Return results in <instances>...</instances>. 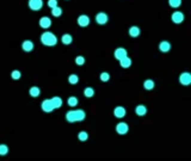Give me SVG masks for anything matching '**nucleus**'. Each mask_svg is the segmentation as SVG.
I'll return each mask as SVG.
<instances>
[{
  "mask_svg": "<svg viewBox=\"0 0 191 161\" xmlns=\"http://www.w3.org/2000/svg\"><path fill=\"white\" fill-rule=\"evenodd\" d=\"M171 19H172V22H173V23H176V24H181V23H183V22H184V14H183L181 11H176V12H173V13H172Z\"/></svg>",
  "mask_w": 191,
  "mask_h": 161,
  "instance_id": "5",
  "label": "nucleus"
},
{
  "mask_svg": "<svg viewBox=\"0 0 191 161\" xmlns=\"http://www.w3.org/2000/svg\"><path fill=\"white\" fill-rule=\"evenodd\" d=\"M119 65H121L122 68H129L131 66V60L128 56H125V57H123V59L119 60Z\"/></svg>",
  "mask_w": 191,
  "mask_h": 161,
  "instance_id": "15",
  "label": "nucleus"
},
{
  "mask_svg": "<svg viewBox=\"0 0 191 161\" xmlns=\"http://www.w3.org/2000/svg\"><path fill=\"white\" fill-rule=\"evenodd\" d=\"M86 117V113L84 110H71L66 112V119L71 123L73 122H81Z\"/></svg>",
  "mask_w": 191,
  "mask_h": 161,
  "instance_id": "1",
  "label": "nucleus"
},
{
  "mask_svg": "<svg viewBox=\"0 0 191 161\" xmlns=\"http://www.w3.org/2000/svg\"><path fill=\"white\" fill-rule=\"evenodd\" d=\"M113 55H115V59H117V60L119 61L121 59H123V57L128 56V53H127V50H125L124 48H117V49L115 50Z\"/></svg>",
  "mask_w": 191,
  "mask_h": 161,
  "instance_id": "10",
  "label": "nucleus"
},
{
  "mask_svg": "<svg viewBox=\"0 0 191 161\" xmlns=\"http://www.w3.org/2000/svg\"><path fill=\"white\" fill-rule=\"evenodd\" d=\"M107 20H109V17H107V14L104 13V12H100V13H98V14L96 16V22H97L98 24H100V25L106 24Z\"/></svg>",
  "mask_w": 191,
  "mask_h": 161,
  "instance_id": "7",
  "label": "nucleus"
},
{
  "mask_svg": "<svg viewBox=\"0 0 191 161\" xmlns=\"http://www.w3.org/2000/svg\"><path fill=\"white\" fill-rule=\"evenodd\" d=\"M50 100H51V103H53V105H54L55 109H60L62 106V99L60 97H54Z\"/></svg>",
  "mask_w": 191,
  "mask_h": 161,
  "instance_id": "18",
  "label": "nucleus"
},
{
  "mask_svg": "<svg viewBox=\"0 0 191 161\" xmlns=\"http://www.w3.org/2000/svg\"><path fill=\"white\" fill-rule=\"evenodd\" d=\"M42 110L44 112H51L53 110H55V107H54V105H53L50 99H46V100L42 101Z\"/></svg>",
  "mask_w": 191,
  "mask_h": 161,
  "instance_id": "6",
  "label": "nucleus"
},
{
  "mask_svg": "<svg viewBox=\"0 0 191 161\" xmlns=\"http://www.w3.org/2000/svg\"><path fill=\"white\" fill-rule=\"evenodd\" d=\"M100 80L101 81H109L110 80V74L109 73H106V72H103L101 74H100Z\"/></svg>",
  "mask_w": 191,
  "mask_h": 161,
  "instance_id": "31",
  "label": "nucleus"
},
{
  "mask_svg": "<svg viewBox=\"0 0 191 161\" xmlns=\"http://www.w3.org/2000/svg\"><path fill=\"white\" fill-rule=\"evenodd\" d=\"M40 26L43 29H49L51 26V19L49 17H42L40 19Z\"/></svg>",
  "mask_w": 191,
  "mask_h": 161,
  "instance_id": "11",
  "label": "nucleus"
},
{
  "mask_svg": "<svg viewBox=\"0 0 191 161\" xmlns=\"http://www.w3.org/2000/svg\"><path fill=\"white\" fill-rule=\"evenodd\" d=\"M154 86H155V83H154V81L153 80H146L143 82V87L146 88V89H153L154 88Z\"/></svg>",
  "mask_w": 191,
  "mask_h": 161,
  "instance_id": "23",
  "label": "nucleus"
},
{
  "mask_svg": "<svg viewBox=\"0 0 191 161\" xmlns=\"http://www.w3.org/2000/svg\"><path fill=\"white\" fill-rule=\"evenodd\" d=\"M170 49H171V44H170L169 42H166V41L160 42V44H159V50H160V51H163V53H167Z\"/></svg>",
  "mask_w": 191,
  "mask_h": 161,
  "instance_id": "16",
  "label": "nucleus"
},
{
  "mask_svg": "<svg viewBox=\"0 0 191 161\" xmlns=\"http://www.w3.org/2000/svg\"><path fill=\"white\" fill-rule=\"evenodd\" d=\"M22 48H23V50L26 51V53L32 51V50H34V43H32V41H24L23 44H22Z\"/></svg>",
  "mask_w": 191,
  "mask_h": 161,
  "instance_id": "13",
  "label": "nucleus"
},
{
  "mask_svg": "<svg viewBox=\"0 0 191 161\" xmlns=\"http://www.w3.org/2000/svg\"><path fill=\"white\" fill-rule=\"evenodd\" d=\"M116 131H117V134H119V135H125V134H128V131H129V127H128L127 123L121 122V123H118V124L116 125Z\"/></svg>",
  "mask_w": 191,
  "mask_h": 161,
  "instance_id": "3",
  "label": "nucleus"
},
{
  "mask_svg": "<svg viewBox=\"0 0 191 161\" xmlns=\"http://www.w3.org/2000/svg\"><path fill=\"white\" fill-rule=\"evenodd\" d=\"M8 153V147L6 145H0V155L4 157Z\"/></svg>",
  "mask_w": 191,
  "mask_h": 161,
  "instance_id": "28",
  "label": "nucleus"
},
{
  "mask_svg": "<svg viewBox=\"0 0 191 161\" xmlns=\"http://www.w3.org/2000/svg\"><path fill=\"white\" fill-rule=\"evenodd\" d=\"M75 63H77L78 66H83V65L85 63V57H84V56H77V57H75Z\"/></svg>",
  "mask_w": 191,
  "mask_h": 161,
  "instance_id": "30",
  "label": "nucleus"
},
{
  "mask_svg": "<svg viewBox=\"0 0 191 161\" xmlns=\"http://www.w3.org/2000/svg\"><path fill=\"white\" fill-rule=\"evenodd\" d=\"M48 6L50 8H54L57 6V0H48Z\"/></svg>",
  "mask_w": 191,
  "mask_h": 161,
  "instance_id": "32",
  "label": "nucleus"
},
{
  "mask_svg": "<svg viewBox=\"0 0 191 161\" xmlns=\"http://www.w3.org/2000/svg\"><path fill=\"white\" fill-rule=\"evenodd\" d=\"M61 41H62V43H63V44L68 45V44H71V43H72L73 37H72L69 34H63V35H62V37H61Z\"/></svg>",
  "mask_w": 191,
  "mask_h": 161,
  "instance_id": "17",
  "label": "nucleus"
},
{
  "mask_svg": "<svg viewBox=\"0 0 191 161\" xmlns=\"http://www.w3.org/2000/svg\"><path fill=\"white\" fill-rule=\"evenodd\" d=\"M11 77H12V79H14V80H19V79L22 78V73H20L19 71H13L12 74H11Z\"/></svg>",
  "mask_w": 191,
  "mask_h": 161,
  "instance_id": "29",
  "label": "nucleus"
},
{
  "mask_svg": "<svg viewBox=\"0 0 191 161\" xmlns=\"http://www.w3.org/2000/svg\"><path fill=\"white\" fill-rule=\"evenodd\" d=\"M135 112H136V115H137V116H140V117L146 116V113H147V107H146L145 105L140 104V105H137V106H136Z\"/></svg>",
  "mask_w": 191,
  "mask_h": 161,
  "instance_id": "14",
  "label": "nucleus"
},
{
  "mask_svg": "<svg viewBox=\"0 0 191 161\" xmlns=\"http://www.w3.org/2000/svg\"><path fill=\"white\" fill-rule=\"evenodd\" d=\"M78 24L81 26V28H86L89 24H90V17L86 16V14H81L78 17Z\"/></svg>",
  "mask_w": 191,
  "mask_h": 161,
  "instance_id": "9",
  "label": "nucleus"
},
{
  "mask_svg": "<svg viewBox=\"0 0 191 161\" xmlns=\"http://www.w3.org/2000/svg\"><path fill=\"white\" fill-rule=\"evenodd\" d=\"M93 94H95V89H93L92 87H86V88L84 89V95H85V97L91 98V97H93Z\"/></svg>",
  "mask_w": 191,
  "mask_h": 161,
  "instance_id": "22",
  "label": "nucleus"
},
{
  "mask_svg": "<svg viewBox=\"0 0 191 161\" xmlns=\"http://www.w3.org/2000/svg\"><path fill=\"white\" fill-rule=\"evenodd\" d=\"M29 93H30V95H31V97L36 98V97H38V95L41 94V89H40V87H37V86H32V87L30 88Z\"/></svg>",
  "mask_w": 191,
  "mask_h": 161,
  "instance_id": "19",
  "label": "nucleus"
},
{
  "mask_svg": "<svg viewBox=\"0 0 191 161\" xmlns=\"http://www.w3.org/2000/svg\"><path fill=\"white\" fill-rule=\"evenodd\" d=\"M78 139H79L80 141L85 142V141H87V139H89V134H87L86 131H80V133L78 134Z\"/></svg>",
  "mask_w": 191,
  "mask_h": 161,
  "instance_id": "26",
  "label": "nucleus"
},
{
  "mask_svg": "<svg viewBox=\"0 0 191 161\" xmlns=\"http://www.w3.org/2000/svg\"><path fill=\"white\" fill-rule=\"evenodd\" d=\"M41 42L46 45V47H54L57 43V37L50 32V31H46L41 35Z\"/></svg>",
  "mask_w": 191,
  "mask_h": 161,
  "instance_id": "2",
  "label": "nucleus"
},
{
  "mask_svg": "<svg viewBox=\"0 0 191 161\" xmlns=\"http://www.w3.org/2000/svg\"><path fill=\"white\" fill-rule=\"evenodd\" d=\"M67 103H68V105H69L71 107H74V106H77V105H78L79 99H78L77 97H69V98H68V100H67Z\"/></svg>",
  "mask_w": 191,
  "mask_h": 161,
  "instance_id": "21",
  "label": "nucleus"
},
{
  "mask_svg": "<svg viewBox=\"0 0 191 161\" xmlns=\"http://www.w3.org/2000/svg\"><path fill=\"white\" fill-rule=\"evenodd\" d=\"M68 81H69V83L75 85V83L79 82V77H78L77 74H71V75L68 77Z\"/></svg>",
  "mask_w": 191,
  "mask_h": 161,
  "instance_id": "25",
  "label": "nucleus"
},
{
  "mask_svg": "<svg viewBox=\"0 0 191 161\" xmlns=\"http://www.w3.org/2000/svg\"><path fill=\"white\" fill-rule=\"evenodd\" d=\"M51 14H53L54 17H60V16L62 14V10H61V7L56 6V7L51 8Z\"/></svg>",
  "mask_w": 191,
  "mask_h": 161,
  "instance_id": "24",
  "label": "nucleus"
},
{
  "mask_svg": "<svg viewBox=\"0 0 191 161\" xmlns=\"http://www.w3.org/2000/svg\"><path fill=\"white\" fill-rule=\"evenodd\" d=\"M29 7L32 11H40L43 7V0H29Z\"/></svg>",
  "mask_w": 191,
  "mask_h": 161,
  "instance_id": "4",
  "label": "nucleus"
},
{
  "mask_svg": "<svg viewBox=\"0 0 191 161\" xmlns=\"http://www.w3.org/2000/svg\"><path fill=\"white\" fill-rule=\"evenodd\" d=\"M125 113H127V111H125V109L122 107V106H117V107L113 110V115H115V117H117V118H123V117L125 116Z\"/></svg>",
  "mask_w": 191,
  "mask_h": 161,
  "instance_id": "12",
  "label": "nucleus"
},
{
  "mask_svg": "<svg viewBox=\"0 0 191 161\" xmlns=\"http://www.w3.org/2000/svg\"><path fill=\"white\" fill-rule=\"evenodd\" d=\"M129 35L131 36V37H137L139 35H140V29H139V26H131L130 29H129Z\"/></svg>",
  "mask_w": 191,
  "mask_h": 161,
  "instance_id": "20",
  "label": "nucleus"
},
{
  "mask_svg": "<svg viewBox=\"0 0 191 161\" xmlns=\"http://www.w3.org/2000/svg\"><path fill=\"white\" fill-rule=\"evenodd\" d=\"M169 4L173 8H178L182 5V0H169Z\"/></svg>",
  "mask_w": 191,
  "mask_h": 161,
  "instance_id": "27",
  "label": "nucleus"
},
{
  "mask_svg": "<svg viewBox=\"0 0 191 161\" xmlns=\"http://www.w3.org/2000/svg\"><path fill=\"white\" fill-rule=\"evenodd\" d=\"M179 82H181L182 85H184V86L190 85V82H191V74L190 73H188V72L182 73V74H181V77H179Z\"/></svg>",
  "mask_w": 191,
  "mask_h": 161,
  "instance_id": "8",
  "label": "nucleus"
}]
</instances>
